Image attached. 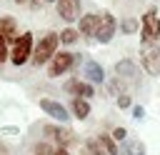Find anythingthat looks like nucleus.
<instances>
[{
	"label": "nucleus",
	"instance_id": "obj_6",
	"mask_svg": "<svg viewBox=\"0 0 160 155\" xmlns=\"http://www.w3.org/2000/svg\"><path fill=\"white\" fill-rule=\"evenodd\" d=\"M115 30H118V22H115V18L110 15V12H100V20H98V28H95V40L98 42H110L112 40V35H115Z\"/></svg>",
	"mask_w": 160,
	"mask_h": 155
},
{
	"label": "nucleus",
	"instance_id": "obj_19",
	"mask_svg": "<svg viewBox=\"0 0 160 155\" xmlns=\"http://www.w3.org/2000/svg\"><path fill=\"white\" fill-rule=\"evenodd\" d=\"M120 30L128 32V35H132V32L138 30V20H135V18H125V20L120 22Z\"/></svg>",
	"mask_w": 160,
	"mask_h": 155
},
{
	"label": "nucleus",
	"instance_id": "obj_29",
	"mask_svg": "<svg viewBox=\"0 0 160 155\" xmlns=\"http://www.w3.org/2000/svg\"><path fill=\"white\" fill-rule=\"evenodd\" d=\"M45 2H58V0H45Z\"/></svg>",
	"mask_w": 160,
	"mask_h": 155
},
{
	"label": "nucleus",
	"instance_id": "obj_9",
	"mask_svg": "<svg viewBox=\"0 0 160 155\" xmlns=\"http://www.w3.org/2000/svg\"><path fill=\"white\" fill-rule=\"evenodd\" d=\"M42 130H45L50 138H55L58 145H65V148H68L70 142H75V132H72L70 128H62V125H45Z\"/></svg>",
	"mask_w": 160,
	"mask_h": 155
},
{
	"label": "nucleus",
	"instance_id": "obj_21",
	"mask_svg": "<svg viewBox=\"0 0 160 155\" xmlns=\"http://www.w3.org/2000/svg\"><path fill=\"white\" fill-rule=\"evenodd\" d=\"M88 152H90V155H108L98 140H88Z\"/></svg>",
	"mask_w": 160,
	"mask_h": 155
},
{
	"label": "nucleus",
	"instance_id": "obj_7",
	"mask_svg": "<svg viewBox=\"0 0 160 155\" xmlns=\"http://www.w3.org/2000/svg\"><path fill=\"white\" fill-rule=\"evenodd\" d=\"M58 15L65 20V22H75L80 20L82 15V8H80V0H58Z\"/></svg>",
	"mask_w": 160,
	"mask_h": 155
},
{
	"label": "nucleus",
	"instance_id": "obj_27",
	"mask_svg": "<svg viewBox=\"0 0 160 155\" xmlns=\"http://www.w3.org/2000/svg\"><path fill=\"white\" fill-rule=\"evenodd\" d=\"M45 5V0H30V8L32 10H38V8H42Z\"/></svg>",
	"mask_w": 160,
	"mask_h": 155
},
{
	"label": "nucleus",
	"instance_id": "obj_2",
	"mask_svg": "<svg viewBox=\"0 0 160 155\" xmlns=\"http://www.w3.org/2000/svg\"><path fill=\"white\" fill-rule=\"evenodd\" d=\"M140 65L148 75H160V42H145L140 52Z\"/></svg>",
	"mask_w": 160,
	"mask_h": 155
},
{
	"label": "nucleus",
	"instance_id": "obj_5",
	"mask_svg": "<svg viewBox=\"0 0 160 155\" xmlns=\"http://www.w3.org/2000/svg\"><path fill=\"white\" fill-rule=\"evenodd\" d=\"M72 65H75V55H72V52H68V50L55 52V55L50 58L48 75H50V78H60V75H65V72H68Z\"/></svg>",
	"mask_w": 160,
	"mask_h": 155
},
{
	"label": "nucleus",
	"instance_id": "obj_11",
	"mask_svg": "<svg viewBox=\"0 0 160 155\" xmlns=\"http://www.w3.org/2000/svg\"><path fill=\"white\" fill-rule=\"evenodd\" d=\"M98 20H100V15L98 12H88V15H80V35H88V38H92L95 35V28H98Z\"/></svg>",
	"mask_w": 160,
	"mask_h": 155
},
{
	"label": "nucleus",
	"instance_id": "obj_3",
	"mask_svg": "<svg viewBox=\"0 0 160 155\" xmlns=\"http://www.w3.org/2000/svg\"><path fill=\"white\" fill-rule=\"evenodd\" d=\"M140 38H142V42H155V40H160V15H158L155 8H150V10L142 15Z\"/></svg>",
	"mask_w": 160,
	"mask_h": 155
},
{
	"label": "nucleus",
	"instance_id": "obj_28",
	"mask_svg": "<svg viewBox=\"0 0 160 155\" xmlns=\"http://www.w3.org/2000/svg\"><path fill=\"white\" fill-rule=\"evenodd\" d=\"M15 2H18V5H25V2H30V0H15Z\"/></svg>",
	"mask_w": 160,
	"mask_h": 155
},
{
	"label": "nucleus",
	"instance_id": "obj_24",
	"mask_svg": "<svg viewBox=\"0 0 160 155\" xmlns=\"http://www.w3.org/2000/svg\"><path fill=\"white\" fill-rule=\"evenodd\" d=\"M118 108H130V95H120L118 98Z\"/></svg>",
	"mask_w": 160,
	"mask_h": 155
},
{
	"label": "nucleus",
	"instance_id": "obj_12",
	"mask_svg": "<svg viewBox=\"0 0 160 155\" xmlns=\"http://www.w3.org/2000/svg\"><path fill=\"white\" fill-rule=\"evenodd\" d=\"M0 35H2L8 42H15V40H18V22H15L12 18H8V15H2V18H0Z\"/></svg>",
	"mask_w": 160,
	"mask_h": 155
},
{
	"label": "nucleus",
	"instance_id": "obj_18",
	"mask_svg": "<svg viewBox=\"0 0 160 155\" xmlns=\"http://www.w3.org/2000/svg\"><path fill=\"white\" fill-rule=\"evenodd\" d=\"M58 35H60V42H65V45H72V42L78 40V35H80V32H78V30H72V28H65V30H60Z\"/></svg>",
	"mask_w": 160,
	"mask_h": 155
},
{
	"label": "nucleus",
	"instance_id": "obj_14",
	"mask_svg": "<svg viewBox=\"0 0 160 155\" xmlns=\"http://www.w3.org/2000/svg\"><path fill=\"white\" fill-rule=\"evenodd\" d=\"M85 75H88L90 82H102V80H105V70H102V65L95 62V60H88V62H85Z\"/></svg>",
	"mask_w": 160,
	"mask_h": 155
},
{
	"label": "nucleus",
	"instance_id": "obj_20",
	"mask_svg": "<svg viewBox=\"0 0 160 155\" xmlns=\"http://www.w3.org/2000/svg\"><path fill=\"white\" fill-rule=\"evenodd\" d=\"M52 145H48V142H38L35 148H32V155H52Z\"/></svg>",
	"mask_w": 160,
	"mask_h": 155
},
{
	"label": "nucleus",
	"instance_id": "obj_23",
	"mask_svg": "<svg viewBox=\"0 0 160 155\" xmlns=\"http://www.w3.org/2000/svg\"><path fill=\"white\" fill-rule=\"evenodd\" d=\"M110 135H112V138H115V140H118V142H122V140H125V138H128V130H125V128H115V130H112V132H110Z\"/></svg>",
	"mask_w": 160,
	"mask_h": 155
},
{
	"label": "nucleus",
	"instance_id": "obj_1",
	"mask_svg": "<svg viewBox=\"0 0 160 155\" xmlns=\"http://www.w3.org/2000/svg\"><path fill=\"white\" fill-rule=\"evenodd\" d=\"M58 48H60V35L58 32H45L42 38H40V42L32 48V62L35 65H45V62H50V58L58 52Z\"/></svg>",
	"mask_w": 160,
	"mask_h": 155
},
{
	"label": "nucleus",
	"instance_id": "obj_26",
	"mask_svg": "<svg viewBox=\"0 0 160 155\" xmlns=\"http://www.w3.org/2000/svg\"><path fill=\"white\" fill-rule=\"evenodd\" d=\"M142 115H145V110H142V108H132V118H138V120H140Z\"/></svg>",
	"mask_w": 160,
	"mask_h": 155
},
{
	"label": "nucleus",
	"instance_id": "obj_8",
	"mask_svg": "<svg viewBox=\"0 0 160 155\" xmlns=\"http://www.w3.org/2000/svg\"><path fill=\"white\" fill-rule=\"evenodd\" d=\"M40 110L45 115H50L52 120H60V122H65L70 118L68 110H65V105H60L58 100H50V98H40Z\"/></svg>",
	"mask_w": 160,
	"mask_h": 155
},
{
	"label": "nucleus",
	"instance_id": "obj_16",
	"mask_svg": "<svg viewBox=\"0 0 160 155\" xmlns=\"http://www.w3.org/2000/svg\"><path fill=\"white\" fill-rule=\"evenodd\" d=\"M98 142L102 145V150H105L108 155H118V152H120V150H118V140H115L112 135H100Z\"/></svg>",
	"mask_w": 160,
	"mask_h": 155
},
{
	"label": "nucleus",
	"instance_id": "obj_10",
	"mask_svg": "<svg viewBox=\"0 0 160 155\" xmlns=\"http://www.w3.org/2000/svg\"><path fill=\"white\" fill-rule=\"evenodd\" d=\"M65 90H68L72 98H90V95H95L92 85L85 82V80H70V82L65 85Z\"/></svg>",
	"mask_w": 160,
	"mask_h": 155
},
{
	"label": "nucleus",
	"instance_id": "obj_15",
	"mask_svg": "<svg viewBox=\"0 0 160 155\" xmlns=\"http://www.w3.org/2000/svg\"><path fill=\"white\" fill-rule=\"evenodd\" d=\"M115 72H118V78H135L138 75V65L132 60H120L115 65Z\"/></svg>",
	"mask_w": 160,
	"mask_h": 155
},
{
	"label": "nucleus",
	"instance_id": "obj_17",
	"mask_svg": "<svg viewBox=\"0 0 160 155\" xmlns=\"http://www.w3.org/2000/svg\"><path fill=\"white\" fill-rule=\"evenodd\" d=\"M118 155H145V145H142L140 140H132V142H128Z\"/></svg>",
	"mask_w": 160,
	"mask_h": 155
},
{
	"label": "nucleus",
	"instance_id": "obj_4",
	"mask_svg": "<svg viewBox=\"0 0 160 155\" xmlns=\"http://www.w3.org/2000/svg\"><path fill=\"white\" fill-rule=\"evenodd\" d=\"M30 58H32V35H30V32H22V35H18V40H15V48H12V52H10V62L20 68V65H25Z\"/></svg>",
	"mask_w": 160,
	"mask_h": 155
},
{
	"label": "nucleus",
	"instance_id": "obj_25",
	"mask_svg": "<svg viewBox=\"0 0 160 155\" xmlns=\"http://www.w3.org/2000/svg\"><path fill=\"white\" fill-rule=\"evenodd\" d=\"M52 155H70V152H68V148H65V145H58V148L52 150Z\"/></svg>",
	"mask_w": 160,
	"mask_h": 155
},
{
	"label": "nucleus",
	"instance_id": "obj_22",
	"mask_svg": "<svg viewBox=\"0 0 160 155\" xmlns=\"http://www.w3.org/2000/svg\"><path fill=\"white\" fill-rule=\"evenodd\" d=\"M8 58H10V52H8V40L0 35V62H5Z\"/></svg>",
	"mask_w": 160,
	"mask_h": 155
},
{
	"label": "nucleus",
	"instance_id": "obj_13",
	"mask_svg": "<svg viewBox=\"0 0 160 155\" xmlns=\"http://www.w3.org/2000/svg\"><path fill=\"white\" fill-rule=\"evenodd\" d=\"M70 110H72V118H78V120H85V118L90 115V102H88V98H72V102H70Z\"/></svg>",
	"mask_w": 160,
	"mask_h": 155
}]
</instances>
